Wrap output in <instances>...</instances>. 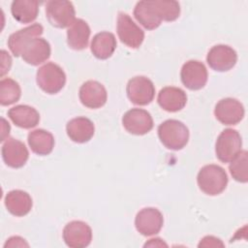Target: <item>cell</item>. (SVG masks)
Listing matches in <instances>:
<instances>
[{
	"label": "cell",
	"mask_w": 248,
	"mask_h": 248,
	"mask_svg": "<svg viewBox=\"0 0 248 248\" xmlns=\"http://www.w3.org/2000/svg\"><path fill=\"white\" fill-rule=\"evenodd\" d=\"M63 239L71 248H83L92 240V230L85 222L72 221L64 227Z\"/></svg>",
	"instance_id": "cell-12"
},
{
	"label": "cell",
	"mask_w": 248,
	"mask_h": 248,
	"mask_svg": "<svg viewBox=\"0 0 248 248\" xmlns=\"http://www.w3.org/2000/svg\"><path fill=\"white\" fill-rule=\"evenodd\" d=\"M28 144L31 150L41 156L48 155L54 147V138L44 129H36L28 134Z\"/></svg>",
	"instance_id": "cell-25"
},
{
	"label": "cell",
	"mask_w": 248,
	"mask_h": 248,
	"mask_svg": "<svg viewBox=\"0 0 248 248\" xmlns=\"http://www.w3.org/2000/svg\"><path fill=\"white\" fill-rule=\"evenodd\" d=\"M122 124L130 134L142 136L152 130L153 119L147 110L142 108H132L123 115Z\"/></svg>",
	"instance_id": "cell-10"
},
{
	"label": "cell",
	"mask_w": 248,
	"mask_h": 248,
	"mask_svg": "<svg viewBox=\"0 0 248 248\" xmlns=\"http://www.w3.org/2000/svg\"><path fill=\"white\" fill-rule=\"evenodd\" d=\"M244 107L236 99L225 98L220 100L214 108L216 119L224 125H235L244 117Z\"/></svg>",
	"instance_id": "cell-13"
},
{
	"label": "cell",
	"mask_w": 248,
	"mask_h": 248,
	"mask_svg": "<svg viewBox=\"0 0 248 248\" xmlns=\"http://www.w3.org/2000/svg\"><path fill=\"white\" fill-rule=\"evenodd\" d=\"M14 18L20 23L34 21L39 13V2L34 0H15L11 6Z\"/></svg>",
	"instance_id": "cell-26"
},
{
	"label": "cell",
	"mask_w": 248,
	"mask_h": 248,
	"mask_svg": "<svg viewBox=\"0 0 248 248\" xmlns=\"http://www.w3.org/2000/svg\"><path fill=\"white\" fill-rule=\"evenodd\" d=\"M36 80L43 91L47 94H56L64 87L66 75L60 66L49 62L39 68Z\"/></svg>",
	"instance_id": "cell-4"
},
{
	"label": "cell",
	"mask_w": 248,
	"mask_h": 248,
	"mask_svg": "<svg viewBox=\"0 0 248 248\" xmlns=\"http://www.w3.org/2000/svg\"><path fill=\"white\" fill-rule=\"evenodd\" d=\"M90 27L87 22L81 18L75 19L67 30V44L75 50L86 48L90 37Z\"/></svg>",
	"instance_id": "cell-22"
},
{
	"label": "cell",
	"mask_w": 248,
	"mask_h": 248,
	"mask_svg": "<svg viewBox=\"0 0 248 248\" xmlns=\"http://www.w3.org/2000/svg\"><path fill=\"white\" fill-rule=\"evenodd\" d=\"M29 244L25 241L24 238L20 236H12L10 237L6 243L4 244V247H28Z\"/></svg>",
	"instance_id": "cell-31"
},
{
	"label": "cell",
	"mask_w": 248,
	"mask_h": 248,
	"mask_svg": "<svg viewBox=\"0 0 248 248\" xmlns=\"http://www.w3.org/2000/svg\"><path fill=\"white\" fill-rule=\"evenodd\" d=\"M1 121H2V132H1V140H0L3 141L9 136L11 128H10L9 123L4 118H1Z\"/></svg>",
	"instance_id": "cell-33"
},
{
	"label": "cell",
	"mask_w": 248,
	"mask_h": 248,
	"mask_svg": "<svg viewBox=\"0 0 248 248\" xmlns=\"http://www.w3.org/2000/svg\"><path fill=\"white\" fill-rule=\"evenodd\" d=\"M228 175L225 170L217 165L202 167L197 176L198 186L202 192L208 196L221 194L227 187Z\"/></svg>",
	"instance_id": "cell-2"
},
{
	"label": "cell",
	"mask_w": 248,
	"mask_h": 248,
	"mask_svg": "<svg viewBox=\"0 0 248 248\" xmlns=\"http://www.w3.org/2000/svg\"><path fill=\"white\" fill-rule=\"evenodd\" d=\"M1 153L5 164L14 169L23 167L29 157V152L25 144L14 138H10L4 142Z\"/></svg>",
	"instance_id": "cell-16"
},
{
	"label": "cell",
	"mask_w": 248,
	"mask_h": 248,
	"mask_svg": "<svg viewBox=\"0 0 248 248\" xmlns=\"http://www.w3.org/2000/svg\"><path fill=\"white\" fill-rule=\"evenodd\" d=\"M1 77H3L10 71L12 66V57L4 49L1 50Z\"/></svg>",
	"instance_id": "cell-30"
},
{
	"label": "cell",
	"mask_w": 248,
	"mask_h": 248,
	"mask_svg": "<svg viewBox=\"0 0 248 248\" xmlns=\"http://www.w3.org/2000/svg\"><path fill=\"white\" fill-rule=\"evenodd\" d=\"M79 100L83 106L89 108L103 107L108 99L105 86L96 80H87L79 88Z\"/></svg>",
	"instance_id": "cell-15"
},
{
	"label": "cell",
	"mask_w": 248,
	"mask_h": 248,
	"mask_svg": "<svg viewBox=\"0 0 248 248\" xmlns=\"http://www.w3.org/2000/svg\"><path fill=\"white\" fill-rule=\"evenodd\" d=\"M129 100L138 106H146L153 101L155 87L153 82L146 77L138 76L132 78L126 86Z\"/></svg>",
	"instance_id": "cell-7"
},
{
	"label": "cell",
	"mask_w": 248,
	"mask_h": 248,
	"mask_svg": "<svg viewBox=\"0 0 248 248\" xmlns=\"http://www.w3.org/2000/svg\"><path fill=\"white\" fill-rule=\"evenodd\" d=\"M4 202L7 210L16 217L28 214L33 204L30 195L22 190L10 191L6 195Z\"/></svg>",
	"instance_id": "cell-21"
},
{
	"label": "cell",
	"mask_w": 248,
	"mask_h": 248,
	"mask_svg": "<svg viewBox=\"0 0 248 248\" xmlns=\"http://www.w3.org/2000/svg\"><path fill=\"white\" fill-rule=\"evenodd\" d=\"M50 51V45L46 40L36 38L23 49L21 57L27 64L37 66L49 58Z\"/></svg>",
	"instance_id": "cell-20"
},
{
	"label": "cell",
	"mask_w": 248,
	"mask_h": 248,
	"mask_svg": "<svg viewBox=\"0 0 248 248\" xmlns=\"http://www.w3.org/2000/svg\"><path fill=\"white\" fill-rule=\"evenodd\" d=\"M236 61V51L227 45L212 46L206 56V62L209 67L217 72H227L232 69Z\"/></svg>",
	"instance_id": "cell-9"
},
{
	"label": "cell",
	"mask_w": 248,
	"mask_h": 248,
	"mask_svg": "<svg viewBox=\"0 0 248 248\" xmlns=\"http://www.w3.org/2000/svg\"><path fill=\"white\" fill-rule=\"evenodd\" d=\"M163 224V214L154 207L142 208L138 212L135 219L137 231L144 236L157 234L161 231Z\"/></svg>",
	"instance_id": "cell-14"
},
{
	"label": "cell",
	"mask_w": 248,
	"mask_h": 248,
	"mask_svg": "<svg viewBox=\"0 0 248 248\" xmlns=\"http://www.w3.org/2000/svg\"><path fill=\"white\" fill-rule=\"evenodd\" d=\"M229 170L232 178L238 182L246 183L248 181V153L241 150L239 154L230 162Z\"/></svg>",
	"instance_id": "cell-28"
},
{
	"label": "cell",
	"mask_w": 248,
	"mask_h": 248,
	"mask_svg": "<svg viewBox=\"0 0 248 248\" xmlns=\"http://www.w3.org/2000/svg\"><path fill=\"white\" fill-rule=\"evenodd\" d=\"M163 246L167 247L168 244L165 243L161 238H151L149 239V241H147L144 244V247H163Z\"/></svg>",
	"instance_id": "cell-32"
},
{
	"label": "cell",
	"mask_w": 248,
	"mask_h": 248,
	"mask_svg": "<svg viewBox=\"0 0 248 248\" xmlns=\"http://www.w3.org/2000/svg\"><path fill=\"white\" fill-rule=\"evenodd\" d=\"M116 28L120 41L127 46L138 48L142 44L144 32L133 21L129 15L119 13Z\"/></svg>",
	"instance_id": "cell-8"
},
{
	"label": "cell",
	"mask_w": 248,
	"mask_h": 248,
	"mask_svg": "<svg viewBox=\"0 0 248 248\" xmlns=\"http://www.w3.org/2000/svg\"><path fill=\"white\" fill-rule=\"evenodd\" d=\"M242 140L234 129H225L219 135L215 144L217 158L223 163L232 162L241 151Z\"/></svg>",
	"instance_id": "cell-5"
},
{
	"label": "cell",
	"mask_w": 248,
	"mask_h": 248,
	"mask_svg": "<svg viewBox=\"0 0 248 248\" xmlns=\"http://www.w3.org/2000/svg\"><path fill=\"white\" fill-rule=\"evenodd\" d=\"M21 95L19 84L12 78H3L0 81V104L9 106L17 102Z\"/></svg>",
	"instance_id": "cell-27"
},
{
	"label": "cell",
	"mask_w": 248,
	"mask_h": 248,
	"mask_svg": "<svg viewBox=\"0 0 248 248\" xmlns=\"http://www.w3.org/2000/svg\"><path fill=\"white\" fill-rule=\"evenodd\" d=\"M161 142L169 149L180 150L188 142L189 130L184 123L176 119H168L158 127Z\"/></svg>",
	"instance_id": "cell-3"
},
{
	"label": "cell",
	"mask_w": 248,
	"mask_h": 248,
	"mask_svg": "<svg viewBox=\"0 0 248 248\" xmlns=\"http://www.w3.org/2000/svg\"><path fill=\"white\" fill-rule=\"evenodd\" d=\"M43 31L44 28L41 24L34 23L11 34L8 39V46L10 50L16 57L20 56L27 45L34 39L40 38Z\"/></svg>",
	"instance_id": "cell-17"
},
{
	"label": "cell",
	"mask_w": 248,
	"mask_h": 248,
	"mask_svg": "<svg viewBox=\"0 0 248 248\" xmlns=\"http://www.w3.org/2000/svg\"><path fill=\"white\" fill-rule=\"evenodd\" d=\"M66 132L70 140L78 143L89 141L94 136L95 127L93 122L83 116L71 119L66 125Z\"/></svg>",
	"instance_id": "cell-19"
},
{
	"label": "cell",
	"mask_w": 248,
	"mask_h": 248,
	"mask_svg": "<svg viewBox=\"0 0 248 248\" xmlns=\"http://www.w3.org/2000/svg\"><path fill=\"white\" fill-rule=\"evenodd\" d=\"M116 39L110 32H100L96 34L91 42V52L101 60L109 58L116 48Z\"/></svg>",
	"instance_id": "cell-24"
},
{
	"label": "cell",
	"mask_w": 248,
	"mask_h": 248,
	"mask_svg": "<svg viewBox=\"0 0 248 248\" xmlns=\"http://www.w3.org/2000/svg\"><path fill=\"white\" fill-rule=\"evenodd\" d=\"M157 102L159 106L170 112H175L182 109L187 103V95L179 87L166 86L158 93Z\"/></svg>",
	"instance_id": "cell-18"
},
{
	"label": "cell",
	"mask_w": 248,
	"mask_h": 248,
	"mask_svg": "<svg viewBox=\"0 0 248 248\" xmlns=\"http://www.w3.org/2000/svg\"><path fill=\"white\" fill-rule=\"evenodd\" d=\"M46 15L48 22L57 28L70 27L75 21L76 11L72 2L51 0L46 4Z\"/></svg>",
	"instance_id": "cell-6"
},
{
	"label": "cell",
	"mask_w": 248,
	"mask_h": 248,
	"mask_svg": "<svg viewBox=\"0 0 248 248\" xmlns=\"http://www.w3.org/2000/svg\"><path fill=\"white\" fill-rule=\"evenodd\" d=\"M8 116L15 125L23 129H31L39 124L40 114L36 108L18 105L8 110Z\"/></svg>",
	"instance_id": "cell-23"
},
{
	"label": "cell",
	"mask_w": 248,
	"mask_h": 248,
	"mask_svg": "<svg viewBox=\"0 0 248 248\" xmlns=\"http://www.w3.org/2000/svg\"><path fill=\"white\" fill-rule=\"evenodd\" d=\"M180 78L186 88L200 90L206 84L207 70L203 63L198 60H189L181 68Z\"/></svg>",
	"instance_id": "cell-11"
},
{
	"label": "cell",
	"mask_w": 248,
	"mask_h": 248,
	"mask_svg": "<svg viewBox=\"0 0 248 248\" xmlns=\"http://www.w3.org/2000/svg\"><path fill=\"white\" fill-rule=\"evenodd\" d=\"M180 15V5L177 1L143 0L137 3L134 9L136 19L147 30L160 26L162 20L173 21Z\"/></svg>",
	"instance_id": "cell-1"
},
{
	"label": "cell",
	"mask_w": 248,
	"mask_h": 248,
	"mask_svg": "<svg viewBox=\"0 0 248 248\" xmlns=\"http://www.w3.org/2000/svg\"><path fill=\"white\" fill-rule=\"evenodd\" d=\"M199 247H223L224 243L220 238H217L212 235L204 236L199 243Z\"/></svg>",
	"instance_id": "cell-29"
}]
</instances>
